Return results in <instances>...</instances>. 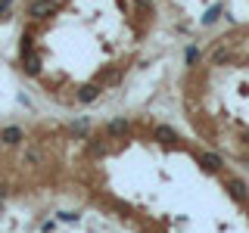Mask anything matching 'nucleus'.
<instances>
[{"label": "nucleus", "mask_w": 249, "mask_h": 233, "mask_svg": "<svg viewBox=\"0 0 249 233\" xmlns=\"http://www.w3.org/2000/svg\"><path fill=\"white\" fill-rule=\"evenodd\" d=\"M0 140H3L6 146H19L22 140H25V131L22 128H3L0 131Z\"/></svg>", "instance_id": "2"}, {"label": "nucleus", "mask_w": 249, "mask_h": 233, "mask_svg": "<svg viewBox=\"0 0 249 233\" xmlns=\"http://www.w3.org/2000/svg\"><path fill=\"white\" fill-rule=\"evenodd\" d=\"M153 137L159 140V143H175V140H178L175 128H168V124H156V128H153Z\"/></svg>", "instance_id": "3"}, {"label": "nucleus", "mask_w": 249, "mask_h": 233, "mask_svg": "<svg viewBox=\"0 0 249 233\" xmlns=\"http://www.w3.org/2000/svg\"><path fill=\"white\" fill-rule=\"evenodd\" d=\"M56 13V3L53 0H35V3L28 6V16L31 19H47V16Z\"/></svg>", "instance_id": "1"}, {"label": "nucleus", "mask_w": 249, "mask_h": 233, "mask_svg": "<svg viewBox=\"0 0 249 233\" xmlns=\"http://www.w3.org/2000/svg\"><path fill=\"white\" fill-rule=\"evenodd\" d=\"M106 131L112 137H122V134H128V131H131V121L128 118H112V121L106 124Z\"/></svg>", "instance_id": "5"}, {"label": "nucleus", "mask_w": 249, "mask_h": 233, "mask_svg": "<svg viewBox=\"0 0 249 233\" xmlns=\"http://www.w3.org/2000/svg\"><path fill=\"white\" fill-rule=\"evenodd\" d=\"M196 59H199V50L196 47H187V66H196Z\"/></svg>", "instance_id": "12"}, {"label": "nucleus", "mask_w": 249, "mask_h": 233, "mask_svg": "<svg viewBox=\"0 0 249 233\" xmlns=\"http://www.w3.org/2000/svg\"><path fill=\"white\" fill-rule=\"evenodd\" d=\"M228 56H231V53L224 50V47H221V50H215V62H224V59H228Z\"/></svg>", "instance_id": "13"}, {"label": "nucleus", "mask_w": 249, "mask_h": 233, "mask_svg": "<svg viewBox=\"0 0 249 233\" xmlns=\"http://www.w3.org/2000/svg\"><path fill=\"white\" fill-rule=\"evenodd\" d=\"M25 72H28V75H37V72H41V59H37V56H28Z\"/></svg>", "instance_id": "9"}, {"label": "nucleus", "mask_w": 249, "mask_h": 233, "mask_svg": "<svg viewBox=\"0 0 249 233\" xmlns=\"http://www.w3.org/2000/svg\"><path fill=\"white\" fill-rule=\"evenodd\" d=\"M199 165L209 171V174H218V171H221V159H218L215 152H202L199 155Z\"/></svg>", "instance_id": "4"}, {"label": "nucleus", "mask_w": 249, "mask_h": 233, "mask_svg": "<svg viewBox=\"0 0 249 233\" xmlns=\"http://www.w3.org/2000/svg\"><path fill=\"white\" fill-rule=\"evenodd\" d=\"M41 233H53V221H44L41 224Z\"/></svg>", "instance_id": "14"}, {"label": "nucleus", "mask_w": 249, "mask_h": 233, "mask_svg": "<svg viewBox=\"0 0 249 233\" xmlns=\"http://www.w3.org/2000/svg\"><path fill=\"white\" fill-rule=\"evenodd\" d=\"M97 97H100V84H84V87L78 90V100H81V103H93Z\"/></svg>", "instance_id": "6"}, {"label": "nucleus", "mask_w": 249, "mask_h": 233, "mask_svg": "<svg viewBox=\"0 0 249 233\" xmlns=\"http://www.w3.org/2000/svg\"><path fill=\"white\" fill-rule=\"evenodd\" d=\"M218 16H221V3H215L212 10L202 16V25H212V22H218Z\"/></svg>", "instance_id": "8"}, {"label": "nucleus", "mask_w": 249, "mask_h": 233, "mask_svg": "<svg viewBox=\"0 0 249 233\" xmlns=\"http://www.w3.org/2000/svg\"><path fill=\"white\" fill-rule=\"evenodd\" d=\"M78 212H59V221H66V224H78Z\"/></svg>", "instance_id": "11"}, {"label": "nucleus", "mask_w": 249, "mask_h": 233, "mask_svg": "<svg viewBox=\"0 0 249 233\" xmlns=\"http://www.w3.org/2000/svg\"><path fill=\"white\" fill-rule=\"evenodd\" d=\"M3 193H6V186H0V196H3Z\"/></svg>", "instance_id": "15"}, {"label": "nucleus", "mask_w": 249, "mask_h": 233, "mask_svg": "<svg viewBox=\"0 0 249 233\" xmlns=\"http://www.w3.org/2000/svg\"><path fill=\"white\" fill-rule=\"evenodd\" d=\"M228 190H231V196H233V199L246 202V183H243V181H237V177H231V181H228Z\"/></svg>", "instance_id": "7"}, {"label": "nucleus", "mask_w": 249, "mask_h": 233, "mask_svg": "<svg viewBox=\"0 0 249 233\" xmlns=\"http://www.w3.org/2000/svg\"><path fill=\"white\" fill-rule=\"evenodd\" d=\"M31 50H35V37H31V34H22V56L31 53Z\"/></svg>", "instance_id": "10"}]
</instances>
